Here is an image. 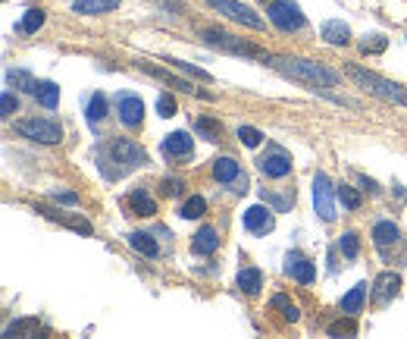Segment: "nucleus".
I'll use <instances>...</instances> for the list:
<instances>
[{"instance_id": "obj_1", "label": "nucleus", "mask_w": 407, "mask_h": 339, "mask_svg": "<svg viewBox=\"0 0 407 339\" xmlns=\"http://www.w3.org/2000/svg\"><path fill=\"white\" fill-rule=\"evenodd\" d=\"M273 69H279L282 76H288L292 82H301L307 88H336L341 82V76L336 69H329L326 63H317V60H304V57H273L270 60Z\"/></svg>"}, {"instance_id": "obj_2", "label": "nucleus", "mask_w": 407, "mask_h": 339, "mask_svg": "<svg viewBox=\"0 0 407 339\" xmlns=\"http://www.w3.org/2000/svg\"><path fill=\"white\" fill-rule=\"evenodd\" d=\"M345 73L351 82H358L360 88H367L370 95L389 100V104H398V107H407V88L398 82H391V79H382L379 73H373V69H363L358 63H348Z\"/></svg>"}, {"instance_id": "obj_3", "label": "nucleus", "mask_w": 407, "mask_h": 339, "mask_svg": "<svg viewBox=\"0 0 407 339\" xmlns=\"http://www.w3.org/2000/svg\"><path fill=\"white\" fill-rule=\"evenodd\" d=\"M201 38L207 41L210 47L229 50V54H238V57H251V60H264V63L273 60V54H266L264 47L251 45V41H244V38H235V35H229V32H220V28H204Z\"/></svg>"}, {"instance_id": "obj_4", "label": "nucleus", "mask_w": 407, "mask_h": 339, "mask_svg": "<svg viewBox=\"0 0 407 339\" xmlns=\"http://www.w3.org/2000/svg\"><path fill=\"white\" fill-rule=\"evenodd\" d=\"M16 132L28 142H38V145H57L63 139L60 122L45 120V117H32V120H16Z\"/></svg>"}, {"instance_id": "obj_5", "label": "nucleus", "mask_w": 407, "mask_h": 339, "mask_svg": "<svg viewBox=\"0 0 407 339\" xmlns=\"http://www.w3.org/2000/svg\"><path fill=\"white\" fill-rule=\"evenodd\" d=\"M266 16L279 32H301L304 28V13L295 0H270L266 4Z\"/></svg>"}, {"instance_id": "obj_6", "label": "nucleus", "mask_w": 407, "mask_h": 339, "mask_svg": "<svg viewBox=\"0 0 407 339\" xmlns=\"http://www.w3.org/2000/svg\"><path fill=\"white\" fill-rule=\"evenodd\" d=\"M336 198H338V189L329 183V176H326V173H317L314 176V211L323 223L336 220Z\"/></svg>"}, {"instance_id": "obj_7", "label": "nucleus", "mask_w": 407, "mask_h": 339, "mask_svg": "<svg viewBox=\"0 0 407 339\" xmlns=\"http://www.w3.org/2000/svg\"><path fill=\"white\" fill-rule=\"evenodd\" d=\"M135 67H138V69H141V73H148V76H154V79H160V82L172 85V88L185 91V95H194V98H201V100H213V95H210V91H201V88H194V85H191V82H185V79H179V76H172V73H170V69L157 67V63H148V60H135Z\"/></svg>"}, {"instance_id": "obj_8", "label": "nucleus", "mask_w": 407, "mask_h": 339, "mask_svg": "<svg viewBox=\"0 0 407 339\" xmlns=\"http://www.w3.org/2000/svg\"><path fill=\"white\" fill-rule=\"evenodd\" d=\"M207 4L213 6L216 13H223V16H229V19H235V23L254 28V32H260V28H264V19H260L251 6L238 4V0H207Z\"/></svg>"}, {"instance_id": "obj_9", "label": "nucleus", "mask_w": 407, "mask_h": 339, "mask_svg": "<svg viewBox=\"0 0 407 339\" xmlns=\"http://www.w3.org/2000/svg\"><path fill=\"white\" fill-rule=\"evenodd\" d=\"M107 154H110L116 163H126V167H144V163H148V151L141 145H135L132 139H113L110 145H107Z\"/></svg>"}, {"instance_id": "obj_10", "label": "nucleus", "mask_w": 407, "mask_h": 339, "mask_svg": "<svg viewBox=\"0 0 407 339\" xmlns=\"http://www.w3.org/2000/svg\"><path fill=\"white\" fill-rule=\"evenodd\" d=\"M116 117L126 129H138L144 122V100L138 95H119L116 98Z\"/></svg>"}, {"instance_id": "obj_11", "label": "nucleus", "mask_w": 407, "mask_h": 339, "mask_svg": "<svg viewBox=\"0 0 407 339\" xmlns=\"http://www.w3.org/2000/svg\"><path fill=\"white\" fill-rule=\"evenodd\" d=\"M285 273L301 286H310L317 280V264L310 258H304L301 251H288L285 255Z\"/></svg>"}, {"instance_id": "obj_12", "label": "nucleus", "mask_w": 407, "mask_h": 339, "mask_svg": "<svg viewBox=\"0 0 407 339\" xmlns=\"http://www.w3.org/2000/svg\"><path fill=\"white\" fill-rule=\"evenodd\" d=\"M257 167H260L264 176H270V179H285L288 173H292V157H288L282 148H273L270 154L260 157Z\"/></svg>"}, {"instance_id": "obj_13", "label": "nucleus", "mask_w": 407, "mask_h": 339, "mask_svg": "<svg viewBox=\"0 0 407 339\" xmlns=\"http://www.w3.org/2000/svg\"><path fill=\"white\" fill-rule=\"evenodd\" d=\"M244 229L254 236H266V233H273V226H276V217H273V211L266 205H254L244 211Z\"/></svg>"}, {"instance_id": "obj_14", "label": "nucleus", "mask_w": 407, "mask_h": 339, "mask_svg": "<svg viewBox=\"0 0 407 339\" xmlns=\"http://www.w3.org/2000/svg\"><path fill=\"white\" fill-rule=\"evenodd\" d=\"M373 245L382 251V255H389V248H398V245H401V229H398L391 220H379L373 226Z\"/></svg>"}, {"instance_id": "obj_15", "label": "nucleus", "mask_w": 407, "mask_h": 339, "mask_svg": "<svg viewBox=\"0 0 407 339\" xmlns=\"http://www.w3.org/2000/svg\"><path fill=\"white\" fill-rule=\"evenodd\" d=\"M166 157H188L194 151V139L188 132H170L163 139V145H160Z\"/></svg>"}, {"instance_id": "obj_16", "label": "nucleus", "mask_w": 407, "mask_h": 339, "mask_svg": "<svg viewBox=\"0 0 407 339\" xmlns=\"http://www.w3.org/2000/svg\"><path fill=\"white\" fill-rule=\"evenodd\" d=\"M373 289H376V301H379V305H385V301L395 299L398 289H401V277H398L395 270H385V273H379V277H376Z\"/></svg>"}, {"instance_id": "obj_17", "label": "nucleus", "mask_w": 407, "mask_h": 339, "mask_svg": "<svg viewBox=\"0 0 407 339\" xmlns=\"http://www.w3.org/2000/svg\"><path fill=\"white\" fill-rule=\"evenodd\" d=\"M216 248H220V233H216V226H201L198 233L191 236L194 255H213Z\"/></svg>"}, {"instance_id": "obj_18", "label": "nucleus", "mask_w": 407, "mask_h": 339, "mask_svg": "<svg viewBox=\"0 0 407 339\" xmlns=\"http://www.w3.org/2000/svg\"><path fill=\"white\" fill-rule=\"evenodd\" d=\"M319 35H323V41L326 45H348L351 41V32H348V25L341 23V19H329V23H323V28H319Z\"/></svg>"}, {"instance_id": "obj_19", "label": "nucleus", "mask_w": 407, "mask_h": 339, "mask_svg": "<svg viewBox=\"0 0 407 339\" xmlns=\"http://www.w3.org/2000/svg\"><path fill=\"white\" fill-rule=\"evenodd\" d=\"M213 176H216V183H223V185L238 183L242 167H238V161H232V157H216V161H213Z\"/></svg>"}, {"instance_id": "obj_20", "label": "nucleus", "mask_w": 407, "mask_h": 339, "mask_svg": "<svg viewBox=\"0 0 407 339\" xmlns=\"http://www.w3.org/2000/svg\"><path fill=\"white\" fill-rule=\"evenodd\" d=\"M116 6H119V0H72V13H82V16H100Z\"/></svg>"}, {"instance_id": "obj_21", "label": "nucleus", "mask_w": 407, "mask_h": 339, "mask_svg": "<svg viewBox=\"0 0 407 339\" xmlns=\"http://www.w3.org/2000/svg\"><path fill=\"white\" fill-rule=\"evenodd\" d=\"M235 283L244 295H257L260 289H264V273H260L257 267H244V270H238Z\"/></svg>"}, {"instance_id": "obj_22", "label": "nucleus", "mask_w": 407, "mask_h": 339, "mask_svg": "<svg viewBox=\"0 0 407 339\" xmlns=\"http://www.w3.org/2000/svg\"><path fill=\"white\" fill-rule=\"evenodd\" d=\"M129 207H132V214H138V217H154L157 214V201L144 189H135L129 195Z\"/></svg>"}, {"instance_id": "obj_23", "label": "nucleus", "mask_w": 407, "mask_h": 339, "mask_svg": "<svg viewBox=\"0 0 407 339\" xmlns=\"http://www.w3.org/2000/svg\"><path fill=\"white\" fill-rule=\"evenodd\" d=\"M129 245L144 258H160V245L151 233H141V229H138V233H129Z\"/></svg>"}, {"instance_id": "obj_24", "label": "nucleus", "mask_w": 407, "mask_h": 339, "mask_svg": "<svg viewBox=\"0 0 407 339\" xmlns=\"http://www.w3.org/2000/svg\"><path fill=\"white\" fill-rule=\"evenodd\" d=\"M367 289H370V286L367 283H358V286H354V289L351 292H348L345 295V299H341V314H360V308H363V301H367Z\"/></svg>"}, {"instance_id": "obj_25", "label": "nucleus", "mask_w": 407, "mask_h": 339, "mask_svg": "<svg viewBox=\"0 0 407 339\" xmlns=\"http://www.w3.org/2000/svg\"><path fill=\"white\" fill-rule=\"evenodd\" d=\"M45 217L50 220H57V223H63V226H69V229H76V233H85L88 236L91 233V223H85V220H76V217H66V214H60V211H54V207H38Z\"/></svg>"}, {"instance_id": "obj_26", "label": "nucleus", "mask_w": 407, "mask_h": 339, "mask_svg": "<svg viewBox=\"0 0 407 339\" xmlns=\"http://www.w3.org/2000/svg\"><path fill=\"white\" fill-rule=\"evenodd\" d=\"M204 214H207V198H204V195H191V198H185V205H182L179 217H185V220H201Z\"/></svg>"}, {"instance_id": "obj_27", "label": "nucleus", "mask_w": 407, "mask_h": 339, "mask_svg": "<svg viewBox=\"0 0 407 339\" xmlns=\"http://www.w3.org/2000/svg\"><path fill=\"white\" fill-rule=\"evenodd\" d=\"M35 98H38L41 107H47V110H57V104H60V88H57V82H41L38 91H35Z\"/></svg>"}, {"instance_id": "obj_28", "label": "nucleus", "mask_w": 407, "mask_h": 339, "mask_svg": "<svg viewBox=\"0 0 407 339\" xmlns=\"http://www.w3.org/2000/svg\"><path fill=\"white\" fill-rule=\"evenodd\" d=\"M45 19H47L45 10H41V6H32V10H25L23 23H19V32H23V35H35L41 25H45Z\"/></svg>"}, {"instance_id": "obj_29", "label": "nucleus", "mask_w": 407, "mask_h": 339, "mask_svg": "<svg viewBox=\"0 0 407 339\" xmlns=\"http://www.w3.org/2000/svg\"><path fill=\"white\" fill-rule=\"evenodd\" d=\"M107 113H110V104H107V98L100 95V91H94L91 100H88V122L107 120Z\"/></svg>"}, {"instance_id": "obj_30", "label": "nucleus", "mask_w": 407, "mask_h": 339, "mask_svg": "<svg viewBox=\"0 0 407 339\" xmlns=\"http://www.w3.org/2000/svg\"><path fill=\"white\" fill-rule=\"evenodd\" d=\"M270 305L276 308V311H282V317H285L288 323H295L297 317H301V311H297V305H295V301H288V295H282V292H279V295H273Z\"/></svg>"}, {"instance_id": "obj_31", "label": "nucleus", "mask_w": 407, "mask_h": 339, "mask_svg": "<svg viewBox=\"0 0 407 339\" xmlns=\"http://www.w3.org/2000/svg\"><path fill=\"white\" fill-rule=\"evenodd\" d=\"M338 201H341V207H348V211H360V205H363L360 192L354 189V185H345V183L338 185Z\"/></svg>"}, {"instance_id": "obj_32", "label": "nucleus", "mask_w": 407, "mask_h": 339, "mask_svg": "<svg viewBox=\"0 0 407 339\" xmlns=\"http://www.w3.org/2000/svg\"><path fill=\"white\" fill-rule=\"evenodd\" d=\"M194 129H198V135H201V139H207V142H220V132H223L220 122L210 120V117H198Z\"/></svg>"}, {"instance_id": "obj_33", "label": "nucleus", "mask_w": 407, "mask_h": 339, "mask_svg": "<svg viewBox=\"0 0 407 339\" xmlns=\"http://www.w3.org/2000/svg\"><path fill=\"white\" fill-rule=\"evenodd\" d=\"M338 248H341V255H345L348 261H354V258L360 255V242H358V236H354V233H341Z\"/></svg>"}, {"instance_id": "obj_34", "label": "nucleus", "mask_w": 407, "mask_h": 339, "mask_svg": "<svg viewBox=\"0 0 407 339\" xmlns=\"http://www.w3.org/2000/svg\"><path fill=\"white\" fill-rule=\"evenodd\" d=\"M238 142H242L244 148H260V142H264V132L254 126H238Z\"/></svg>"}, {"instance_id": "obj_35", "label": "nucleus", "mask_w": 407, "mask_h": 339, "mask_svg": "<svg viewBox=\"0 0 407 339\" xmlns=\"http://www.w3.org/2000/svg\"><path fill=\"white\" fill-rule=\"evenodd\" d=\"M6 79H10V85H19V88H23V91H32V95H35V91H38V82H35V79L28 76L25 69H13V73L6 76Z\"/></svg>"}, {"instance_id": "obj_36", "label": "nucleus", "mask_w": 407, "mask_h": 339, "mask_svg": "<svg viewBox=\"0 0 407 339\" xmlns=\"http://www.w3.org/2000/svg\"><path fill=\"white\" fill-rule=\"evenodd\" d=\"M19 333H45V327L38 321H19L6 330V336H19Z\"/></svg>"}, {"instance_id": "obj_37", "label": "nucleus", "mask_w": 407, "mask_h": 339, "mask_svg": "<svg viewBox=\"0 0 407 339\" xmlns=\"http://www.w3.org/2000/svg\"><path fill=\"white\" fill-rule=\"evenodd\" d=\"M166 63H172V67L182 69V73H191L194 79H201V82H213V76H210L207 69H201V67H191V63H182V60H166Z\"/></svg>"}, {"instance_id": "obj_38", "label": "nucleus", "mask_w": 407, "mask_h": 339, "mask_svg": "<svg viewBox=\"0 0 407 339\" xmlns=\"http://www.w3.org/2000/svg\"><path fill=\"white\" fill-rule=\"evenodd\" d=\"M354 333H358V327H354L351 314H348V321H336V323H329V336H354Z\"/></svg>"}, {"instance_id": "obj_39", "label": "nucleus", "mask_w": 407, "mask_h": 339, "mask_svg": "<svg viewBox=\"0 0 407 339\" xmlns=\"http://www.w3.org/2000/svg\"><path fill=\"white\" fill-rule=\"evenodd\" d=\"M157 110H160V117H176V110H179V104H176V98H170V95H160L157 98Z\"/></svg>"}, {"instance_id": "obj_40", "label": "nucleus", "mask_w": 407, "mask_h": 339, "mask_svg": "<svg viewBox=\"0 0 407 339\" xmlns=\"http://www.w3.org/2000/svg\"><path fill=\"white\" fill-rule=\"evenodd\" d=\"M385 45H389V41H385L382 38V35H370V38L367 41H363V50H367V54H382V50H385Z\"/></svg>"}, {"instance_id": "obj_41", "label": "nucleus", "mask_w": 407, "mask_h": 339, "mask_svg": "<svg viewBox=\"0 0 407 339\" xmlns=\"http://www.w3.org/2000/svg\"><path fill=\"white\" fill-rule=\"evenodd\" d=\"M160 192H163L166 198H176L182 192V179H163V183H160Z\"/></svg>"}, {"instance_id": "obj_42", "label": "nucleus", "mask_w": 407, "mask_h": 339, "mask_svg": "<svg viewBox=\"0 0 407 339\" xmlns=\"http://www.w3.org/2000/svg\"><path fill=\"white\" fill-rule=\"evenodd\" d=\"M0 110H4V117H13V113L19 110V100L10 95V91H4V100H0Z\"/></svg>"}, {"instance_id": "obj_43", "label": "nucleus", "mask_w": 407, "mask_h": 339, "mask_svg": "<svg viewBox=\"0 0 407 339\" xmlns=\"http://www.w3.org/2000/svg\"><path fill=\"white\" fill-rule=\"evenodd\" d=\"M54 198L60 201V205H76V201H78V198H76V195H72V192H57Z\"/></svg>"}]
</instances>
